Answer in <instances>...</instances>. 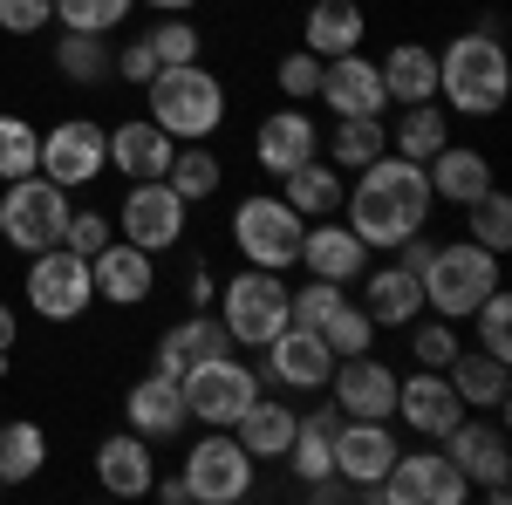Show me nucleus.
<instances>
[{
    "instance_id": "obj_1",
    "label": "nucleus",
    "mask_w": 512,
    "mask_h": 505,
    "mask_svg": "<svg viewBox=\"0 0 512 505\" xmlns=\"http://www.w3.org/2000/svg\"><path fill=\"white\" fill-rule=\"evenodd\" d=\"M431 212H437V198H431L424 164H410V157H396V151H383L376 164H362L355 185L342 192V219H349V233L362 239L369 253H376V246L390 253L396 239L424 233Z\"/></svg>"
},
{
    "instance_id": "obj_2",
    "label": "nucleus",
    "mask_w": 512,
    "mask_h": 505,
    "mask_svg": "<svg viewBox=\"0 0 512 505\" xmlns=\"http://www.w3.org/2000/svg\"><path fill=\"white\" fill-rule=\"evenodd\" d=\"M512 96V55L492 28L444 41L437 48V103L451 117H499Z\"/></svg>"
},
{
    "instance_id": "obj_3",
    "label": "nucleus",
    "mask_w": 512,
    "mask_h": 505,
    "mask_svg": "<svg viewBox=\"0 0 512 505\" xmlns=\"http://www.w3.org/2000/svg\"><path fill=\"white\" fill-rule=\"evenodd\" d=\"M226 82L212 76L205 62H178V69H158L144 82V110L171 144H212L226 130Z\"/></svg>"
},
{
    "instance_id": "obj_4",
    "label": "nucleus",
    "mask_w": 512,
    "mask_h": 505,
    "mask_svg": "<svg viewBox=\"0 0 512 505\" xmlns=\"http://www.w3.org/2000/svg\"><path fill=\"white\" fill-rule=\"evenodd\" d=\"M417 287H424V308L431 314L465 321V314H472L492 287H506V280H499V253H485L478 239H444V246H431V260L417 267Z\"/></svg>"
},
{
    "instance_id": "obj_5",
    "label": "nucleus",
    "mask_w": 512,
    "mask_h": 505,
    "mask_svg": "<svg viewBox=\"0 0 512 505\" xmlns=\"http://www.w3.org/2000/svg\"><path fill=\"white\" fill-rule=\"evenodd\" d=\"M219 321L233 335V349H267L280 328L294 321V287L267 267H239L233 280H219Z\"/></svg>"
},
{
    "instance_id": "obj_6",
    "label": "nucleus",
    "mask_w": 512,
    "mask_h": 505,
    "mask_svg": "<svg viewBox=\"0 0 512 505\" xmlns=\"http://www.w3.org/2000/svg\"><path fill=\"white\" fill-rule=\"evenodd\" d=\"M301 233H308V219L280 192H253L233 205V246L246 267H267V273L301 267Z\"/></svg>"
},
{
    "instance_id": "obj_7",
    "label": "nucleus",
    "mask_w": 512,
    "mask_h": 505,
    "mask_svg": "<svg viewBox=\"0 0 512 505\" xmlns=\"http://www.w3.org/2000/svg\"><path fill=\"white\" fill-rule=\"evenodd\" d=\"M178 389H185V410H192L205 430H233L239 417H246V403L260 396V369L253 362H239L233 349L226 355H205V362H192L185 376H178Z\"/></svg>"
},
{
    "instance_id": "obj_8",
    "label": "nucleus",
    "mask_w": 512,
    "mask_h": 505,
    "mask_svg": "<svg viewBox=\"0 0 512 505\" xmlns=\"http://www.w3.org/2000/svg\"><path fill=\"white\" fill-rule=\"evenodd\" d=\"M69 192L55 185V178H14L7 192H0V239L14 246V253H41V246H62V226H69Z\"/></svg>"
},
{
    "instance_id": "obj_9",
    "label": "nucleus",
    "mask_w": 512,
    "mask_h": 505,
    "mask_svg": "<svg viewBox=\"0 0 512 505\" xmlns=\"http://www.w3.org/2000/svg\"><path fill=\"white\" fill-rule=\"evenodd\" d=\"M376 499L383 505H472V478L444 458V444H424L417 437V451H396L390 458Z\"/></svg>"
},
{
    "instance_id": "obj_10",
    "label": "nucleus",
    "mask_w": 512,
    "mask_h": 505,
    "mask_svg": "<svg viewBox=\"0 0 512 505\" xmlns=\"http://www.w3.org/2000/svg\"><path fill=\"white\" fill-rule=\"evenodd\" d=\"M444 444V458L472 478V492L485 505H506V478H512V444H506V424L499 417H478V410H465L458 424L437 437Z\"/></svg>"
},
{
    "instance_id": "obj_11",
    "label": "nucleus",
    "mask_w": 512,
    "mask_h": 505,
    "mask_svg": "<svg viewBox=\"0 0 512 505\" xmlns=\"http://www.w3.org/2000/svg\"><path fill=\"white\" fill-rule=\"evenodd\" d=\"M253 451L239 444L233 430H205L192 451H185V492H192L198 505H239L246 492H253Z\"/></svg>"
},
{
    "instance_id": "obj_12",
    "label": "nucleus",
    "mask_w": 512,
    "mask_h": 505,
    "mask_svg": "<svg viewBox=\"0 0 512 505\" xmlns=\"http://www.w3.org/2000/svg\"><path fill=\"white\" fill-rule=\"evenodd\" d=\"M21 294H28V308L41 321H82L89 301H96V287H89V260L69 253V246H41L28 253V280H21Z\"/></svg>"
},
{
    "instance_id": "obj_13",
    "label": "nucleus",
    "mask_w": 512,
    "mask_h": 505,
    "mask_svg": "<svg viewBox=\"0 0 512 505\" xmlns=\"http://www.w3.org/2000/svg\"><path fill=\"white\" fill-rule=\"evenodd\" d=\"M41 178H55L62 192H82V185H96L103 171H110V130L89 117H62L41 130Z\"/></svg>"
},
{
    "instance_id": "obj_14",
    "label": "nucleus",
    "mask_w": 512,
    "mask_h": 505,
    "mask_svg": "<svg viewBox=\"0 0 512 505\" xmlns=\"http://www.w3.org/2000/svg\"><path fill=\"white\" fill-rule=\"evenodd\" d=\"M185 198L171 192L164 178H144V185H130L117 205V239H130V246H144V253H171L178 239H185Z\"/></svg>"
},
{
    "instance_id": "obj_15",
    "label": "nucleus",
    "mask_w": 512,
    "mask_h": 505,
    "mask_svg": "<svg viewBox=\"0 0 512 505\" xmlns=\"http://www.w3.org/2000/svg\"><path fill=\"white\" fill-rule=\"evenodd\" d=\"M396 451L403 444H396V430L383 417H342V430H335V471L355 485V499H376Z\"/></svg>"
},
{
    "instance_id": "obj_16",
    "label": "nucleus",
    "mask_w": 512,
    "mask_h": 505,
    "mask_svg": "<svg viewBox=\"0 0 512 505\" xmlns=\"http://www.w3.org/2000/svg\"><path fill=\"white\" fill-rule=\"evenodd\" d=\"M328 376H335V349L321 342L315 328L287 321L274 342H267V369H260V383H280V389L315 396V389H328Z\"/></svg>"
},
{
    "instance_id": "obj_17",
    "label": "nucleus",
    "mask_w": 512,
    "mask_h": 505,
    "mask_svg": "<svg viewBox=\"0 0 512 505\" xmlns=\"http://www.w3.org/2000/svg\"><path fill=\"white\" fill-rule=\"evenodd\" d=\"M308 157H321V123L308 117V103H280V110L260 117V130H253V164L267 178H287Z\"/></svg>"
},
{
    "instance_id": "obj_18",
    "label": "nucleus",
    "mask_w": 512,
    "mask_h": 505,
    "mask_svg": "<svg viewBox=\"0 0 512 505\" xmlns=\"http://www.w3.org/2000/svg\"><path fill=\"white\" fill-rule=\"evenodd\" d=\"M89 287L110 308H144L158 294V253H144L130 239H110L103 253H89Z\"/></svg>"
},
{
    "instance_id": "obj_19",
    "label": "nucleus",
    "mask_w": 512,
    "mask_h": 505,
    "mask_svg": "<svg viewBox=\"0 0 512 505\" xmlns=\"http://www.w3.org/2000/svg\"><path fill=\"white\" fill-rule=\"evenodd\" d=\"M315 96L328 103V110H335V117H383V110H390L383 69H376L362 48H349V55H328V62H321Z\"/></svg>"
},
{
    "instance_id": "obj_20",
    "label": "nucleus",
    "mask_w": 512,
    "mask_h": 505,
    "mask_svg": "<svg viewBox=\"0 0 512 505\" xmlns=\"http://www.w3.org/2000/svg\"><path fill=\"white\" fill-rule=\"evenodd\" d=\"M458 417H465V403H458V389L444 383V369H410V376H396V424L410 430V437L437 444Z\"/></svg>"
},
{
    "instance_id": "obj_21",
    "label": "nucleus",
    "mask_w": 512,
    "mask_h": 505,
    "mask_svg": "<svg viewBox=\"0 0 512 505\" xmlns=\"http://www.w3.org/2000/svg\"><path fill=\"white\" fill-rule=\"evenodd\" d=\"M328 389H335V410L342 417H383V424L396 417V369L376 362V355H342Z\"/></svg>"
},
{
    "instance_id": "obj_22",
    "label": "nucleus",
    "mask_w": 512,
    "mask_h": 505,
    "mask_svg": "<svg viewBox=\"0 0 512 505\" xmlns=\"http://www.w3.org/2000/svg\"><path fill=\"white\" fill-rule=\"evenodd\" d=\"M151 478H158V458H151V437L123 424L96 444V485L110 499H151Z\"/></svg>"
},
{
    "instance_id": "obj_23",
    "label": "nucleus",
    "mask_w": 512,
    "mask_h": 505,
    "mask_svg": "<svg viewBox=\"0 0 512 505\" xmlns=\"http://www.w3.org/2000/svg\"><path fill=\"white\" fill-rule=\"evenodd\" d=\"M444 383L458 389V403L478 410V417H506L512 410V362H499L485 349H458L444 362Z\"/></svg>"
},
{
    "instance_id": "obj_24",
    "label": "nucleus",
    "mask_w": 512,
    "mask_h": 505,
    "mask_svg": "<svg viewBox=\"0 0 512 505\" xmlns=\"http://www.w3.org/2000/svg\"><path fill=\"white\" fill-rule=\"evenodd\" d=\"M123 417H130V430H137V437H151V444H164V437H178V430L192 424L178 376H158V369L130 383V396H123Z\"/></svg>"
},
{
    "instance_id": "obj_25",
    "label": "nucleus",
    "mask_w": 512,
    "mask_h": 505,
    "mask_svg": "<svg viewBox=\"0 0 512 505\" xmlns=\"http://www.w3.org/2000/svg\"><path fill=\"white\" fill-rule=\"evenodd\" d=\"M171 137H164L151 117H123L110 123V171H117L123 185H144V178H164L171 171Z\"/></svg>"
},
{
    "instance_id": "obj_26",
    "label": "nucleus",
    "mask_w": 512,
    "mask_h": 505,
    "mask_svg": "<svg viewBox=\"0 0 512 505\" xmlns=\"http://www.w3.org/2000/svg\"><path fill=\"white\" fill-rule=\"evenodd\" d=\"M226 349H233L226 321H219L212 308H192L185 321H171V328L158 335V362H151V369H158V376H185L192 362H205V355H226Z\"/></svg>"
},
{
    "instance_id": "obj_27",
    "label": "nucleus",
    "mask_w": 512,
    "mask_h": 505,
    "mask_svg": "<svg viewBox=\"0 0 512 505\" xmlns=\"http://www.w3.org/2000/svg\"><path fill=\"white\" fill-rule=\"evenodd\" d=\"M362 260H369V246L349 233V219L335 212V219H308V233H301V267L321 273V280H362Z\"/></svg>"
},
{
    "instance_id": "obj_28",
    "label": "nucleus",
    "mask_w": 512,
    "mask_h": 505,
    "mask_svg": "<svg viewBox=\"0 0 512 505\" xmlns=\"http://www.w3.org/2000/svg\"><path fill=\"white\" fill-rule=\"evenodd\" d=\"M369 35V14H362V0H308V14H301V48L308 55H349L362 48Z\"/></svg>"
},
{
    "instance_id": "obj_29",
    "label": "nucleus",
    "mask_w": 512,
    "mask_h": 505,
    "mask_svg": "<svg viewBox=\"0 0 512 505\" xmlns=\"http://www.w3.org/2000/svg\"><path fill=\"white\" fill-rule=\"evenodd\" d=\"M424 178H431L437 205H472L478 192H492V185H499V178H492V157L472 151V144H444V151L424 164Z\"/></svg>"
},
{
    "instance_id": "obj_30",
    "label": "nucleus",
    "mask_w": 512,
    "mask_h": 505,
    "mask_svg": "<svg viewBox=\"0 0 512 505\" xmlns=\"http://www.w3.org/2000/svg\"><path fill=\"white\" fill-rule=\"evenodd\" d=\"M362 314L376 321V328H410L417 314H424V287H417V273L410 267H376L362 273Z\"/></svg>"
},
{
    "instance_id": "obj_31",
    "label": "nucleus",
    "mask_w": 512,
    "mask_h": 505,
    "mask_svg": "<svg viewBox=\"0 0 512 505\" xmlns=\"http://www.w3.org/2000/svg\"><path fill=\"white\" fill-rule=\"evenodd\" d=\"M294 424H301V410L294 403H274L267 389L246 403V417L233 424V437L253 451V465H274V458H287V444H294Z\"/></svg>"
},
{
    "instance_id": "obj_32",
    "label": "nucleus",
    "mask_w": 512,
    "mask_h": 505,
    "mask_svg": "<svg viewBox=\"0 0 512 505\" xmlns=\"http://www.w3.org/2000/svg\"><path fill=\"white\" fill-rule=\"evenodd\" d=\"M335 430H342V410H335V403L308 410V417L294 424V444H287V458H280V465L294 471L301 485L328 478V471H335Z\"/></svg>"
},
{
    "instance_id": "obj_33",
    "label": "nucleus",
    "mask_w": 512,
    "mask_h": 505,
    "mask_svg": "<svg viewBox=\"0 0 512 505\" xmlns=\"http://www.w3.org/2000/svg\"><path fill=\"white\" fill-rule=\"evenodd\" d=\"M390 151V123L383 117H335L321 130V157L335 164V171H362V164H376V157Z\"/></svg>"
},
{
    "instance_id": "obj_34",
    "label": "nucleus",
    "mask_w": 512,
    "mask_h": 505,
    "mask_svg": "<svg viewBox=\"0 0 512 505\" xmlns=\"http://www.w3.org/2000/svg\"><path fill=\"white\" fill-rule=\"evenodd\" d=\"M280 185H287L280 198H287L301 219H335V212H342V192H349V171H335L328 157H308V164H294Z\"/></svg>"
},
{
    "instance_id": "obj_35",
    "label": "nucleus",
    "mask_w": 512,
    "mask_h": 505,
    "mask_svg": "<svg viewBox=\"0 0 512 505\" xmlns=\"http://www.w3.org/2000/svg\"><path fill=\"white\" fill-rule=\"evenodd\" d=\"M376 69H383L390 103H437V48H424V41H396Z\"/></svg>"
},
{
    "instance_id": "obj_36",
    "label": "nucleus",
    "mask_w": 512,
    "mask_h": 505,
    "mask_svg": "<svg viewBox=\"0 0 512 505\" xmlns=\"http://www.w3.org/2000/svg\"><path fill=\"white\" fill-rule=\"evenodd\" d=\"M451 144V110L444 103H403V117L390 123V151L410 164H431Z\"/></svg>"
},
{
    "instance_id": "obj_37",
    "label": "nucleus",
    "mask_w": 512,
    "mask_h": 505,
    "mask_svg": "<svg viewBox=\"0 0 512 505\" xmlns=\"http://www.w3.org/2000/svg\"><path fill=\"white\" fill-rule=\"evenodd\" d=\"M55 76L76 82V89L117 82V48H110V35H76V28H62V41H55Z\"/></svg>"
},
{
    "instance_id": "obj_38",
    "label": "nucleus",
    "mask_w": 512,
    "mask_h": 505,
    "mask_svg": "<svg viewBox=\"0 0 512 505\" xmlns=\"http://www.w3.org/2000/svg\"><path fill=\"white\" fill-rule=\"evenodd\" d=\"M48 465V430L35 417H7L0 424V485H28Z\"/></svg>"
},
{
    "instance_id": "obj_39",
    "label": "nucleus",
    "mask_w": 512,
    "mask_h": 505,
    "mask_svg": "<svg viewBox=\"0 0 512 505\" xmlns=\"http://www.w3.org/2000/svg\"><path fill=\"white\" fill-rule=\"evenodd\" d=\"M164 185L185 198V205H192V198L205 205V198L226 185V164H219L212 144H178V151H171V171H164Z\"/></svg>"
},
{
    "instance_id": "obj_40",
    "label": "nucleus",
    "mask_w": 512,
    "mask_h": 505,
    "mask_svg": "<svg viewBox=\"0 0 512 505\" xmlns=\"http://www.w3.org/2000/svg\"><path fill=\"white\" fill-rule=\"evenodd\" d=\"M315 335L328 342V349H335V362H342V355H369V349H376V321L362 314V301H355V294H342L335 308L321 314Z\"/></svg>"
},
{
    "instance_id": "obj_41",
    "label": "nucleus",
    "mask_w": 512,
    "mask_h": 505,
    "mask_svg": "<svg viewBox=\"0 0 512 505\" xmlns=\"http://www.w3.org/2000/svg\"><path fill=\"white\" fill-rule=\"evenodd\" d=\"M465 219H472L465 239H478L485 253H499V260H506V246H512V198L492 185V192H478L472 205H465Z\"/></svg>"
},
{
    "instance_id": "obj_42",
    "label": "nucleus",
    "mask_w": 512,
    "mask_h": 505,
    "mask_svg": "<svg viewBox=\"0 0 512 505\" xmlns=\"http://www.w3.org/2000/svg\"><path fill=\"white\" fill-rule=\"evenodd\" d=\"M35 164H41V130L28 117H14V110H0V185L28 178Z\"/></svg>"
},
{
    "instance_id": "obj_43",
    "label": "nucleus",
    "mask_w": 512,
    "mask_h": 505,
    "mask_svg": "<svg viewBox=\"0 0 512 505\" xmlns=\"http://www.w3.org/2000/svg\"><path fill=\"white\" fill-rule=\"evenodd\" d=\"M465 321L478 328V349L499 355V362H512V301H506V287H492V294H485Z\"/></svg>"
},
{
    "instance_id": "obj_44",
    "label": "nucleus",
    "mask_w": 512,
    "mask_h": 505,
    "mask_svg": "<svg viewBox=\"0 0 512 505\" xmlns=\"http://www.w3.org/2000/svg\"><path fill=\"white\" fill-rule=\"evenodd\" d=\"M458 349H465V342H458V321H444V314H431V321L417 314V321H410V362H417V369H444Z\"/></svg>"
},
{
    "instance_id": "obj_45",
    "label": "nucleus",
    "mask_w": 512,
    "mask_h": 505,
    "mask_svg": "<svg viewBox=\"0 0 512 505\" xmlns=\"http://www.w3.org/2000/svg\"><path fill=\"white\" fill-rule=\"evenodd\" d=\"M137 0H55V21L76 28V35H110L117 21H130Z\"/></svg>"
},
{
    "instance_id": "obj_46",
    "label": "nucleus",
    "mask_w": 512,
    "mask_h": 505,
    "mask_svg": "<svg viewBox=\"0 0 512 505\" xmlns=\"http://www.w3.org/2000/svg\"><path fill=\"white\" fill-rule=\"evenodd\" d=\"M151 55H158L164 69H178V62H198V48H205V35H198V21H178V14H164L158 28H151Z\"/></svg>"
},
{
    "instance_id": "obj_47",
    "label": "nucleus",
    "mask_w": 512,
    "mask_h": 505,
    "mask_svg": "<svg viewBox=\"0 0 512 505\" xmlns=\"http://www.w3.org/2000/svg\"><path fill=\"white\" fill-rule=\"evenodd\" d=\"M315 82H321V55H308V48H287L274 62V89L287 103H315Z\"/></svg>"
},
{
    "instance_id": "obj_48",
    "label": "nucleus",
    "mask_w": 512,
    "mask_h": 505,
    "mask_svg": "<svg viewBox=\"0 0 512 505\" xmlns=\"http://www.w3.org/2000/svg\"><path fill=\"white\" fill-rule=\"evenodd\" d=\"M110 239H117V219H103L96 205H89V212H69V226H62V246L82 253V260H89V253H103Z\"/></svg>"
},
{
    "instance_id": "obj_49",
    "label": "nucleus",
    "mask_w": 512,
    "mask_h": 505,
    "mask_svg": "<svg viewBox=\"0 0 512 505\" xmlns=\"http://www.w3.org/2000/svg\"><path fill=\"white\" fill-rule=\"evenodd\" d=\"M342 301V280H321V273H308V287H294V321L301 328H315L321 314Z\"/></svg>"
},
{
    "instance_id": "obj_50",
    "label": "nucleus",
    "mask_w": 512,
    "mask_h": 505,
    "mask_svg": "<svg viewBox=\"0 0 512 505\" xmlns=\"http://www.w3.org/2000/svg\"><path fill=\"white\" fill-rule=\"evenodd\" d=\"M55 21V0H0V28L7 35H41Z\"/></svg>"
},
{
    "instance_id": "obj_51",
    "label": "nucleus",
    "mask_w": 512,
    "mask_h": 505,
    "mask_svg": "<svg viewBox=\"0 0 512 505\" xmlns=\"http://www.w3.org/2000/svg\"><path fill=\"white\" fill-rule=\"evenodd\" d=\"M158 69H164V62L151 55V41H144V35H137V41H123V48H117V82H137V89H144V82L158 76Z\"/></svg>"
},
{
    "instance_id": "obj_52",
    "label": "nucleus",
    "mask_w": 512,
    "mask_h": 505,
    "mask_svg": "<svg viewBox=\"0 0 512 505\" xmlns=\"http://www.w3.org/2000/svg\"><path fill=\"white\" fill-rule=\"evenodd\" d=\"M185 301H192V308H212V301H219V280H212V267H205V260L185 273Z\"/></svg>"
},
{
    "instance_id": "obj_53",
    "label": "nucleus",
    "mask_w": 512,
    "mask_h": 505,
    "mask_svg": "<svg viewBox=\"0 0 512 505\" xmlns=\"http://www.w3.org/2000/svg\"><path fill=\"white\" fill-rule=\"evenodd\" d=\"M151 492H158L164 505H192V492H185V478H151Z\"/></svg>"
},
{
    "instance_id": "obj_54",
    "label": "nucleus",
    "mask_w": 512,
    "mask_h": 505,
    "mask_svg": "<svg viewBox=\"0 0 512 505\" xmlns=\"http://www.w3.org/2000/svg\"><path fill=\"white\" fill-rule=\"evenodd\" d=\"M14 335H21V314L0 301V349H14Z\"/></svg>"
},
{
    "instance_id": "obj_55",
    "label": "nucleus",
    "mask_w": 512,
    "mask_h": 505,
    "mask_svg": "<svg viewBox=\"0 0 512 505\" xmlns=\"http://www.w3.org/2000/svg\"><path fill=\"white\" fill-rule=\"evenodd\" d=\"M144 7H158V14H192L198 0H144Z\"/></svg>"
},
{
    "instance_id": "obj_56",
    "label": "nucleus",
    "mask_w": 512,
    "mask_h": 505,
    "mask_svg": "<svg viewBox=\"0 0 512 505\" xmlns=\"http://www.w3.org/2000/svg\"><path fill=\"white\" fill-rule=\"evenodd\" d=\"M0 376H7V349H0Z\"/></svg>"
},
{
    "instance_id": "obj_57",
    "label": "nucleus",
    "mask_w": 512,
    "mask_h": 505,
    "mask_svg": "<svg viewBox=\"0 0 512 505\" xmlns=\"http://www.w3.org/2000/svg\"><path fill=\"white\" fill-rule=\"evenodd\" d=\"M0 110H7V96H0Z\"/></svg>"
},
{
    "instance_id": "obj_58",
    "label": "nucleus",
    "mask_w": 512,
    "mask_h": 505,
    "mask_svg": "<svg viewBox=\"0 0 512 505\" xmlns=\"http://www.w3.org/2000/svg\"><path fill=\"white\" fill-rule=\"evenodd\" d=\"M0 492H7V485H0Z\"/></svg>"
}]
</instances>
